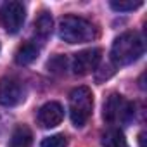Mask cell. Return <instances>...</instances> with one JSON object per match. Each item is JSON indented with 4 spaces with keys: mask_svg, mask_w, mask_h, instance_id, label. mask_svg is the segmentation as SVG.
Returning a JSON list of instances; mask_svg holds the SVG:
<instances>
[{
    "mask_svg": "<svg viewBox=\"0 0 147 147\" xmlns=\"http://www.w3.org/2000/svg\"><path fill=\"white\" fill-rule=\"evenodd\" d=\"M97 26L80 16H64L59 21V38L66 43H85L97 38Z\"/></svg>",
    "mask_w": 147,
    "mask_h": 147,
    "instance_id": "1",
    "label": "cell"
},
{
    "mask_svg": "<svg viewBox=\"0 0 147 147\" xmlns=\"http://www.w3.org/2000/svg\"><path fill=\"white\" fill-rule=\"evenodd\" d=\"M144 54V42L137 31H126L119 35L111 49V59L116 66H128L140 59Z\"/></svg>",
    "mask_w": 147,
    "mask_h": 147,
    "instance_id": "2",
    "label": "cell"
},
{
    "mask_svg": "<svg viewBox=\"0 0 147 147\" xmlns=\"http://www.w3.org/2000/svg\"><path fill=\"white\" fill-rule=\"evenodd\" d=\"M94 109V94L88 87H76L69 94V116L76 128L85 126Z\"/></svg>",
    "mask_w": 147,
    "mask_h": 147,
    "instance_id": "3",
    "label": "cell"
},
{
    "mask_svg": "<svg viewBox=\"0 0 147 147\" xmlns=\"http://www.w3.org/2000/svg\"><path fill=\"white\" fill-rule=\"evenodd\" d=\"M102 116L109 125H128L135 116V106L121 94H111L104 102Z\"/></svg>",
    "mask_w": 147,
    "mask_h": 147,
    "instance_id": "4",
    "label": "cell"
},
{
    "mask_svg": "<svg viewBox=\"0 0 147 147\" xmlns=\"http://www.w3.org/2000/svg\"><path fill=\"white\" fill-rule=\"evenodd\" d=\"M26 97L24 85L12 76H5L0 80V106L5 107H14L21 104Z\"/></svg>",
    "mask_w": 147,
    "mask_h": 147,
    "instance_id": "5",
    "label": "cell"
},
{
    "mask_svg": "<svg viewBox=\"0 0 147 147\" xmlns=\"http://www.w3.org/2000/svg\"><path fill=\"white\" fill-rule=\"evenodd\" d=\"M24 18L26 11L21 2H5L0 9V21L7 33H18L23 28Z\"/></svg>",
    "mask_w": 147,
    "mask_h": 147,
    "instance_id": "6",
    "label": "cell"
},
{
    "mask_svg": "<svg viewBox=\"0 0 147 147\" xmlns=\"http://www.w3.org/2000/svg\"><path fill=\"white\" fill-rule=\"evenodd\" d=\"M102 59V50L100 49H87V50H82L75 55L73 59V71L75 75H88V73L95 71V67L99 66Z\"/></svg>",
    "mask_w": 147,
    "mask_h": 147,
    "instance_id": "7",
    "label": "cell"
},
{
    "mask_svg": "<svg viewBox=\"0 0 147 147\" xmlns=\"http://www.w3.org/2000/svg\"><path fill=\"white\" fill-rule=\"evenodd\" d=\"M36 118H38V123L42 128H55L57 125H61V121L64 118V109L59 102L50 100L38 109Z\"/></svg>",
    "mask_w": 147,
    "mask_h": 147,
    "instance_id": "8",
    "label": "cell"
},
{
    "mask_svg": "<svg viewBox=\"0 0 147 147\" xmlns=\"http://www.w3.org/2000/svg\"><path fill=\"white\" fill-rule=\"evenodd\" d=\"M38 54H40L38 45L33 42H26V43L19 45V49L16 50V62L21 66H28L38 57Z\"/></svg>",
    "mask_w": 147,
    "mask_h": 147,
    "instance_id": "9",
    "label": "cell"
},
{
    "mask_svg": "<svg viewBox=\"0 0 147 147\" xmlns=\"http://www.w3.org/2000/svg\"><path fill=\"white\" fill-rule=\"evenodd\" d=\"M102 145L104 147H130L125 135L118 130V128H109L102 133V138H100Z\"/></svg>",
    "mask_w": 147,
    "mask_h": 147,
    "instance_id": "10",
    "label": "cell"
},
{
    "mask_svg": "<svg viewBox=\"0 0 147 147\" xmlns=\"http://www.w3.org/2000/svg\"><path fill=\"white\" fill-rule=\"evenodd\" d=\"M31 138H33L31 130H30L26 125H19V126L14 130L12 137H11L9 147H30V145H31Z\"/></svg>",
    "mask_w": 147,
    "mask_h": 147,
    "instance_id": "11",
    "label": "cell"
},
{
    "mask_svg": "<svg viewBox=\"0 0 147 147\" xmlns=\"http://www.w3.org/2000/svg\"><path fill=\"white\" fill-rule=\"evenodd\" d=\"M50 31H52V16L47 11H43L35 21V35L40 40H45L50 35Z\"/></svg>",
    "mask_w": 147,
    "mask_h": 147,
    "instance_id": "12",
    "label": "cell"
},
{
    "mask_svg": "<svg viewBox=\"0 0 147 147\" xmlns=\"http://www.w3.org/2000/svg\"><path fill=\"white\" fill-rule=\"evenodd\" d=\"M109 5H111V9H114L118 12H128V11H135L138 7H142V0H113Z\"/></svg>",
    "mask_w": 147,
    "mask_h": 147,
    "instance_id": "13",
    "label": "cell"
},
{
    "mask_svg": "<svg viewBox=\"0 0 147 147\" xmlns=\"http://www.w3.org/2000/svg\"><path fill=\"white\" fill-rule=\"evenodd\" d=\"M42 147H67V138L62 133L50 135L42 140Z\"/></svg>",
    "mask_w": 147,
    "mask_h": 147,
    "instance_id": "14",
    "label": "cell"
},
{
    "mask_svg": "<svg viewBox=\"0 0 147 147\" xmlns=\"http://www.w3.org/2000/svg\"><path fill=\"white\" fill-rule=\"evenodd\" d=\"M66 64H67V61H66V57L64 55H55L52 61H49V71H52V73H62V71H66Z\"/></svg>",
    "mask_w": 147,
    "mask_h": 147,
    "instance_id": "15",
    "label": "cell"
}]
</instances>
